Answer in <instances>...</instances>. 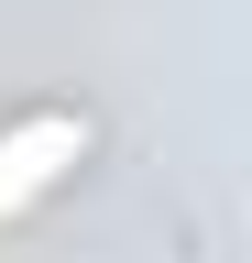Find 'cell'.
Returning <instances> with one entry per match:
<instances>
[{
  "label": "cell",
  "mask_w": 252,
  "mask_h": 263,
  "mask_svg": "<svg viewBox=\"0 0 252 263\" xmlns=\"http://www.w3.org/2000/svg\"><path fill=\"white\" fill-rule=\"evenodd\" d=\"M77 154H88V121L77 110H33L22 132H0V219H11L22 197H44Z\"/></svg>",
  "instance_id": "obj_1"
}]
</instances>
